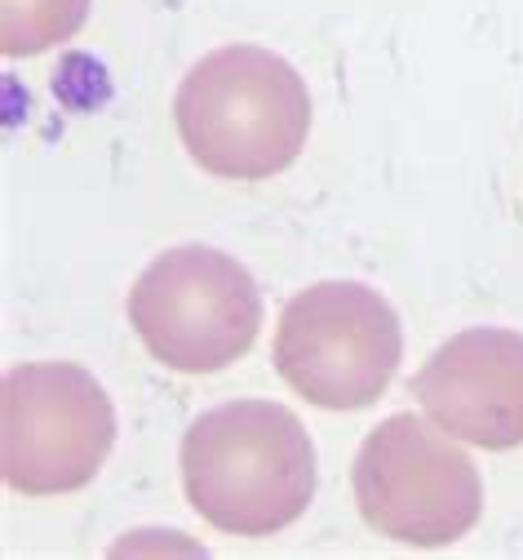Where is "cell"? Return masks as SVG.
Returning <instances> with one entry per match:
<instances>
[{
    "label": "cell",
    "instance_id": "ba28073f",
    "mask_svg": "<svg viewBox=\"0 0 523 560\" xmlns=\"http://www.w3.org/2000/svg\"><path fill=\"white\" fill-rule=\"evenodd\" d=\"M90 19V0H0V54L32 58L71 40Z\"/></svg>",
    "mask_w": 523,
    "mask_h": 560
},
{
    "label": "cell",
    "instance_id": "52a82bcc",
    "mask_svg": "<svg viewBox=\"0 0 523 560\" xmlns=\"http://www.w3.org/2000/svg\"><path fill=\"white\" fill-rule=\"evenodd\" d=\"M413 396L435 428L466 445H523V334L479 325L448 338L413 378Z\"/></svg>",
    "mask_w": 523,
    "mask_h": 560
},
{
    "label": "cell",
    "instance_id": "7a4b0ae2",
    "mask_svg": "<svg viewBox=\"0 0 523 560\" xmlns=\"http://www.w3.org/2000/svg\"><path fill=\"white\" fill-rule=\"evenodd\" d=\"M174 120L200 170L231 183H258L302 156L311 94L280 54L262 45H222L182 77Z\"/></svg>",
    "mask_w": 523,
    "mask_h": 560
},
{
    "label": "cell",
    "instance_id": "277c9868",
    "mask_svg": "<svg viewBox=\"0 0 523 560\" xmlns=\"http://www.w3.org/2000/svg\"><path fill=\"white\" fill-rule=\"evenodd\" d=\"M129 325L161 365L178 374H217L253 347L262 294L231 254L178 245L133 280Z\"/></svg>",
    "mask_w": 523,
    "mask_h": 560
},
{
    "label": "cell",
    "instance_id": "5b68a950",
    "mask_svg": "<svg viewBox=\"0 0 523 560\" xmlns=\"http://www.w3.org/2000/svg\"><path fill=\"white\" fill-rule=\"evenodd\" d=\"M116 445L107 387L71 361L14 365L0 387V471L32 499L85 489Z\"/></svg>",
    "mask_w": 523,
    "mask_h": 560
},
{
    "label": "cell",
    "instance_id": "3957f363",
    "mask_svg": "<svg viewBox=\"0 0 523 560\" xmlns=\"http://www.w3.org/2000/svg\"><path fill=\"white\" fill-rule=\"evenodd\" d=\"M457 436L417 413H391L355 454L350 485L368 529L413 547H448L484 512L479 467Z\"/></svg>",
    "mask_w": 523,
    "mask_h": 560
},
{
    "label": "cell",
    "instance_id": "6da1fadb",
    "mask_svg": "<svg viewBox=\"0 0 523 560\" xmlns=\"http://www.w3.org/2000/svg\"><path fill=\"white\" fill-rule=\"evenodd\" d=\"M182 489L213 529L271 538L316 499V445L288 405H217L182 436Z\"/></svg>",
    "mask_w": 523,
    "mask_h": 560
},
{
    "label": "cell",
    "instance_id": "8992f818",
    "mask_svg": "<svg viewBox=\"0 0 523 560\" xmlns=\"http://www.w3.org/2000/svg\"><path fill=\"white\" fill-rule=\"evenodd\" d=\"M400 357L404 334L395 307L359 280H324L280 312L275 370L320 409L372 405L391 387Z\"/></svg>",
    "mask_w": 523,
    "mask_h": 560
}]
</instances>
